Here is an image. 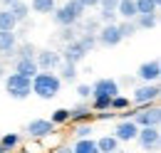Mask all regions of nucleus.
Here are the masks:
<instances>
[{"label":"nucleus","instance_id":"nucleus-1","mask_svg":"<svg viewBox=\"0 0 161 153\" xmlns=\"http://www.w3.org/2000/svg\"><path fill=\"white\" fill-rule=\"evenodd\" d=\"M60 87H62V79L57 74H52V72H37V74L32 76V94H37L40 99H55V96L60 94Z\"/></svg>","mask_w":161,"mask_h":153},{"label":"nucleus","instance_id":"nucleus-2","mask_svg":"<svg viewBox=\"0 0 161 153\" xmlns=\"http://www.w3.org/2000/svg\"><path fill=\"white\" fill-rule=\"evenodd\" d=\"M84 5H82L80 0H67L62 8H55L52 10V18H55V22L60 25V27H64V25H77L82 18H84Z\"/></svg>","mask_w":161,"mask_h":153},{"label":"nucleus","instance_id":"nucleus-3","mask_svg":"<svg viewBox=\"0 0 161 153\" xmlns=\"http://www.w3.org/2000/svg\"><path fill=\"white\" fill-rule=\"evenodd\" d=\"M5 92L10 94V99H27L32 94V79L13 72V74L5 76Z\"/></svg>","mask_w":161,"mask_h":153},{"label":"nucleus","instance_id":"nucleus-4","mask_svg":"<svg viewBox=\"0 0 161 153\" xmlns=\"http://www.w3.org/2000/svg\"><path fill=\"white\" fill-rule=\"evenodd\" d=\"M136 141H139V146L144 148V151H154V148H159V141H161L159 126H139Z\"/></svg>","mask_w":161,"mask_h":153},{"label":"nucleus","instance_id":"nucleus-5","mask_svg":"<svg viewBox=\"0 0 161 153\" xmlns=\"http://www.w3.org/2000/svg\"><path fill=\"white\" fill-rule=\"evenodd\" d=\"M97 42H99L102 47H117V45L121 42L117 22H104L99 30H97Z\"/></svg>","mask_w":161,"mask_h":153},{"label":"nucleus","instance_id":"nucleus-6","mask_svg":"<svg viewBox=\"0 0 161 153\" xmlns=\"http://www.w3.org/2000/svg\"><path fill=\"white\" fill-rule=\"evenodd\" d=\"M131 121H134L136 126H159L161 109H159V106H149V104H144V109H141V111H134Z\"/></svg>","mask_w":161,"mask_h":153},{"label":"nucleus","instance_id":"nucleus-7","mask_svg":"<svg viewBox=\"0 0 161 153\" xmlns=\"http://www.w3.org/2000/svg\"><path fill=\"white\" fill-rule=\"evenodd\" d=\"M161 89L156 82H144V87H139V89H134V104H154L156 99H159Z\"/></svg>","mask_w":161,"mask_h":153},{"label":"nucleus","instance_id":"nucleus-8","mask_svg":"<svg viewBox=\"0 0 161 153\" xmlns=\"http://www.w3.org/2000/svg\"><path fill=\"white\" fill-rule=\"evenodd\" d=\"M35 62H37V67H40L42 72H55L57 67H60V52H55V50H42V52H35Z\"/></svg>","mask_w":161,"mask_h":153},{"label":"nucleus","instance_id":"nucleus-9","mask_svg":"<svg viewBox=\"0 0 161 153\" xmlns=\"http://www.w3.org/2000/svg\"><path fill=\"white\" fill-rule=\"evenodd\" d=\"M50 134H55V124L50 119H32L27 124V136H32V138H45Z\"/></svg>","mask_w":161,"mask_h":153},{"label":"nucleus","instance_id":"nucleus-10","mask_svg":"<svg viewBox=\"0 0 161 153\" xmlns=\"http://www.w3.org/2000/svg\"><path fill=\"white\" fill-rule=\"evenodd\" d=\"M62 62H72V64H80L82 59L87 57V52H84V47H82L77 40H69L67 45H64V50H62Z\"/></svg>","mask_w":161,"mask_h":153},{"label":"nucleus","instance_id":"nucleus-11","mask_svg":"<svg viewBox=\"0 0 161 153\" xmlns=\"http://www.w3.org/2000/svg\"><path fill=\"white\" fill-rule=\"evenodd\" d=\"M119 94V84L114 82V79H97L94 84H92V96H117Z\"/></svg>","mask_w":161,"mask_h":153},{"label":"nucleus","instance_id":"nucleus-12","mask_svg":"<svg viewBox=\"0 0 161 153\" xmlns=\"http://www.w3.org/2000/svg\"><path fill=\"white\" fill-rule=\"evenodd\" d=\"M136 134H139V126L131 121V119H124L117 124V129H114V136L124 141V143H129V141H136Z\"/></svg>","mask_w":161,"mask_h":153},{"label":"nucleus","instance_id":"nucleus-13","mask_svg":"<svg viewBox=\"0 0 161 153\" xmlns=\"http://www.w3.org/2000/svg\"><path fill=\"white\" fill-rule=\"evenodd\" d=\"M136 76H139L141 82H159V76H161V62H159V59L144 62L139 69H136Z\"/></svg>","mask_w":161,"mask_h":153},{"label":"nucleus","instance_id":"nucleus-14","mask_svg":"<svg viewBox=\"0 0 161 153\" xmlns=\"http://www.w3.org/2000/svg\"><path fill=\"white\" fill-rule=\"evenodd\" d=\"M37 72H40V67H37L35 57H18V59H15V74L32 79Z\"/></svg>","mask_w":161,"mask_h":153},{"label":"nucleus","instance_id":"nucleus-15","mask_svg":"<svg viewBox=\"0 0 161 153\" xmlns=\"http://www.w3.org/2000/svg\"><path fill=\"white\" fill-rule=\"evenodd\" d=\"M18 50V40L13 30H0V55H13Z\"/></svg>","mask_w":161,"mask_h":153},{"label":"nucleus","instance_id":"nucleus-16","mask_svg":"<svg viewBox=\"0 0 161 153\" xmlns=\"http://www.w3.org/2000/svg\"><path fill=\"white\" fill-rule=\"evenodd\" d=\"M8 10L13 13V18L18 20V22H25V20L30 18V5L22 3V0H13V3L8 5Z\"/></svg>","mask_w":161,"mask_h":153},{"label":"nucleus","instance_id":"nucleus-17","mask_svg":"<svg viewBox=\"0 0 161 153\" xmlns=\"http://www.w3.org/2000/svg\"><path fill=\"white\" fill-rule=\"evenodd\" d=\"M117 3H119V0H99L102 22H114V18H117Z\"/></svg>","mask_w":161,"mask_h":153},{"label":"nucleus","instance_id":"nucleus-18","mask_svg":"<svg viewBox=\"0 0 161 153\" xmlns=\"http://www.w3.org/2000/svg\"><path fill=\"white\" fill-rule=\"evenodd\" d=\"M119 138L117 136H102L99 141H97V148L99 153H119Z\"/></svg>","mask_w":161,"mask_h":153},{"label":"nucleus","instance_id":"nucleus-19","mask_svg":"<svg viewBox=\"0 0 161 153\" xmlns=\"http://www.w3.org/2000/svg\"><path fill=\"white\" fill-rule=\"evenodd\" d=\"M72 153H99V148H97V141L89 136V138H77V143L72 146Z\"/></svg>","mask_w":161,"mask_h":153},{"label":"nucleus","instance_id":"nucleus-20","mask_svg":"<svg viewBox=\"0 0 161 153\" xmlns=\"http://www.w3.org/2000/svg\"><path fill=\"white\" fill-rule=\"evenodd\" d=\"M117 15H121L124 20H134L136 18V5H134V0H119V3H117Z\"/></svg>","mask_w":161,"mask_h":153},{"label":"nucleus","instance_id":"nucleus-21","mask_svg":"<svg viewBox=\"0 0 161 153\" xmlns=\"http://www.w3.org/2000/svg\"><path fill=\"white\" fill-rule=\"evenodd\" d=\"M134 20H136V30H154L156 27V13H139Z\"/></svg>","mask_w":161,"mask_h":153},{"label":"nucleus","instance_id":"nucleus-22","mask_svg":"<svg viewBox=\"0 0 161 153\" xmlns=\"http://www.w3.org/2000/svg\"><path fill=\"white\" fill-rule=\"evenodd\" d=\"M30 8H32V13H40V15H50L57 5H55V0H32L30 3Z\"/></svg>","mask_w":161,"mask_h":153},{"label":"nucleus","instance_id":"nucleus-23","mask_svg":"<svg viewBox=\"0 0 161 153\" xmlns=\"http://www.w3.org/2000/svg\"><path fill=\"white\" fill-rule=\"evenodd\" d=\"M15 27H18V20L13 18V13L8 8H3L0 10V30H13L15 32Z\"/></svg>","mask_w":161,"mask_h":153},{"label":"nucleus","instance_id":"nucleus-24","mask_svg":"<svg viewBox=\"0 0 161 153\" xmlns=\"http://www.w3.org/2000/svg\"><path fill=\"white\" fill-rule=\"evenodd\" d=\"M92 119H94V114L89 106H77L69 111V121H92Z\"/></svg>","mask_w":161,"mask_h":153},{"label":"nucleus","instance_id":"nucleus-25","mask_svg":"<svg viewBox=\"0 0 161 153\" xmlns=\"http://www.w3.org/2000/svg\"><path fill=\"white\" fill-rule=\"evenodd\" d=\"M117 27H119V35H121V40L131 37V35L136 32V22H134V20H124V22H119Z\"/></svg>","mask_w":161,"mask_h":153},{"label":"nucleus","instance_id":"nucleus-26","mask_svg":"<svg viewBox=\"0 0 161 153\" xmlns=\"http://www.w3.org/2000/svg\"><path fill=\"white\" fill-rule=\"evenodd\" d=\"M18 143H20V136H18V134H5L3 138H0V146H3V151H13Z\"/></svg>","mask_w":161,"mask_h":153},{"label":"nucleus","instance_id":"nucleus-27","mask_svg":"<svg viewBox=\"0 0 161 153\" xmlns=\"http://www.w3.org/2000/svg\"><path fill=\"white\" fill-rule=\"evenodd\" d=\"M134 5H136V15L139 13H156L159 10V5L154 0H134Z\"/></svg>","mask_w":161,"mask_h":153},{"label":"nucleus","instance_id":"nucleus-28","mask_svg":"<svg viewBox=\"0 0 161 153\" xmlns=\"http://www.w3.org/2000/svg\"><path fill=\"white\" fill-rule=\"evenodd\" d=\"M60 64H62V79L75 82L77 79V64H72V62H60Z\"/></svg>","mask_w":161,"mask_h":153},{"label":"nucleus","instance_id":"nucleus-29","mask_svg":"<svg viewBox=\"0 0 161 153\" xmlns=\"http://www.w3.org/2000/svg\"><path fill=\"white\" fill-rule=\"evenodd\" d=\"M50 121H52L55 126H60V124H69V109H57L55 114L50 116Z\"/></svg>","mask_w":161,"mask_h":153},{"label":"nucleus","instance_id":"nucleus-30","mask_svg":"<svg viewBox=\"0 0 161 153\" xmlns=\"http://www.w3.org/2000/svg\"><path fill=\"white\" fill-rule=\"evenodd\" d=\"M77 42H80L82 47H84V52H92V50H94V45H97V37H94L92 32H87V35H82Z\"/></svg>","mask_w":161,"mask_h":153},{"label":"nucleus","instance_id":"nucleus-31","mask_svg":"<svg viewBox=\"0 0 161 153\" xmlns=\"http://www.w3.org/2000/svg\"><path fill=\"white\" fill-rule=\"evenodd\" d=\"M94 99V104H92V111H104V109H109V96H92Z\"/></svg>","mask_w":161,"mask_h":153},{"label":"nucleus","instance_id":"nucleus-32","mask_svg":"<svg viewBox=\"0 0 161 153\" xmlns=\"http://www.w3.org/2000/svg\"><path fill=\"white\" fill-rule=\"evenodd\" d=\"M75 136H77V138H89V136H92V124H87V121H82L80 126L75 129Z\"/></svg>","mask_w":161,"mask_h":153},{"label":"nucleus","instance_id":"nucleus-33","mask_svg":"<svg viewBox=\"0 0 161 153\" xmlns=\"http://www.w3.org/2000/svg\"><path fill=\"white\" fill-rule=\"evenodd\" d=\"M109 109H129V99L126 96H112V101H109Z\"/></svg>","mask_w":161,"mask_h":153},{"label":"nucleus","instance_id":"nucleus-34","mask_svg":"<svg viewBox=\"0 0 161 153\" xmlns=\"http://www.w3.org/2000/svg\"><path fill=\"white\" fill-rule=\"evenodd\" d=\"M35 52H37V50H35L32 45H22L20 52H18V57H35Z\"/></svg>","mask_w":161,"mask_h":153},{"label":"nucleus","instance_id":"nucleus-35","mask_svg":"<svg viewBox=\"0 0 161 153\" xmlns=\"http://www.w3.org/2000/svg\"><path fill=\"white\" fill-rule=\"evenodd\" d=\"M77 94H80V99H89L92 96V87L89 84H80L77 87Z\"/></svg>","mask_w":161,"mask_h":153},{"label":"nucleus","instance_id":"nucleus-36","mask_svg":"<svg viewBox=\"0 0 161 153\" xmlns=\"http://www.w3.org/2000/svg\"><path fill=\"white\" fill-rule=\"evenodd\" d=\"M80 3L84 8H97V5H99V0H80Z\"/></svg>","mask_w":161,"mask_h":153},{"label":"nucleus","instance_id":"nucleus-37","mask_svg":"<svg viewBox=\"0 0 161 153\" xmlns=\"http://www.w3.org/2000/svg\"><path fill=\"white\" fill-rule=\"evenodd\" d=\"M57 153H72V148H60Z\"/></svg>","mask_w":161,"mask_h":153},{"label":"nucleus","instance_id":"nucleus-38","mask_svg":"<svg viewBox=\"0 0 161 153\" xmlns=\"http://www.w3.org/2000/svg\"><path fill=\"white\" fill-rule=\"evenodd\" d=\"M10 3H13V0H3V5H5V8H8V5H10Z\"/></svg>","mask_w":161,"mask_h":153},{"label":"nucleus","instance_id":"nucleus-39","mask_svg":"<svg viewBox=\"0 0 161 153\" xmlns=\"http://www.w3.org/2000/svg\"><path fill=\"white\" fill-rule=\"evenodd\" d=\"M20 153H32V151H20Z\"/></svg>","mask_w":161,"mask_h":153},{"label":"nucleus","instance_id":"nucleus-40","mask_svg":"<svg viewBox=\"0 0 161 153\" xmlns=\"http://www.w3.org/2000/svg\"><path fill=\"white\" fill-rule=\"evenodd\" d=\"M154 3H156V5H159V3H161V0H154Z\"/></svg>","mask_w":161,"mask_h":153},{"label":"nucleus","instance_id":"nucleus-41","mask_svg":"<svg viewBox=\"0 0 161 153\" xmlns=\"http://www.w3.org/2000/svg\"><path fill=\"white\" fill-rule=\"evenodd\" d=\"M0 153H5V151H3V146H0Z\"/></svg>","mask_w":161,"mask_h":153}]
</instances>
